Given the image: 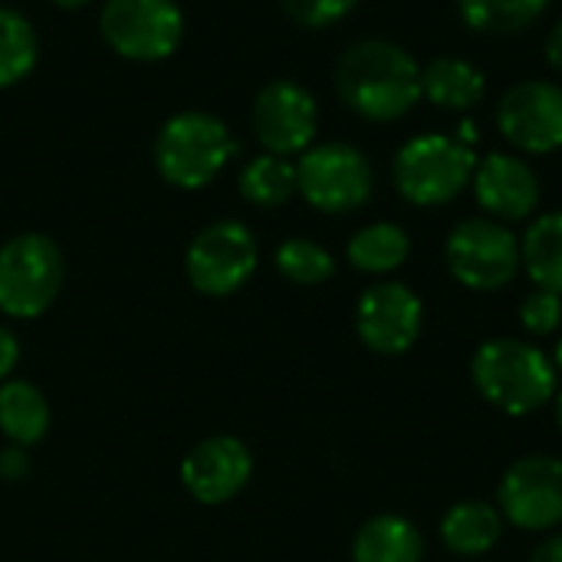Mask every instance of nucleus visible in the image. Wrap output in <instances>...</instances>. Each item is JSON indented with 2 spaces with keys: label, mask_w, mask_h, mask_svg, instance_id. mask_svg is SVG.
Instances as JSON below:
<instances>
[{
  "label": "nucleus",
  "mask_w": 562,
  "mask_h": 562,
  "mask_svg": "<svg viewBox=\"0 0 562 562\" xmlns=\"http://www.w3.org/2000/svg\"><path fill=\"white\" fill-rule=\"evenodd\" d=\"M181 33L184 16L175 0H109L102 10V36L125 59H165L178 49Z\"/></svg>",
  "instance_id": "6e6552de"
},
{
  "label": "nucleus",
  "mask_w": 562,
  "mask_h": 562,
  "mask_svg": "<svg viewBox=\"0 0 562 562\" xmlns=\"http://www.w3.org/2000/svg\"><path fill=\"white\" fill-rule=\"evenodd\" d=\"M425 310L415 290L405 283H375L356 306V329L372 352L398 356L408 352L422 333Z\"/></svg>",
  "instance_id": "ddd939ff"
},
{
  "label": "nucleus",
  "mask_w": 562,
  "mask_h": 562,
  "mask_svg": "<svg viewBox=\"0 0 562 562\" xmlns=\"http://www.w3.org/2000/svg\"><path fill=\"white\" fill-rule=\"evenodd\" d=\"M501 533H504L501 514L481 501H464L451 507L441 520V540L448 543V550L458 557H471V560L494 550Z\"/></svg>",
  "instance_id": "6ab92c4d"
},
{
  "label": "nucleus",
  "mask_w": 562,
  "mask_h": 562,
  "mask_svg": "<svg viewBox=\"0 0 562 562\" xmlns=\"http://www.w3.org/2000/svg\"><path fill=\"white\" fill-rule=\"evenodd\" d=\"M530 562H562V533L560 537H550V540H543V543L533 550Z\"/></svg>",
  "instance_id": "7c9ffc66"
},
{
  "label": "nucleus",
  "mask_w": 562,
  "mask_h": 562,
  "mask_svg": "<svg viewBox=\"0 0 562 562\" xmlns=\"http://www.w3.org/2000/svg\"><path fill=\"white\" fill-rule=\"evenodd\" d=\"M520 319H524V326H527L530 333H537V336L553 333L562 323V296L560 293H550V290H540V286H537V290L524 300Z\"/></svg>",
  "instance_id": "a878e982"
},
{
  "label": "nucleus",
  "mask_w": 562,
  "mask_h": 562,
  "mask_svg": "<svg viewBox=\"0 0 562 562\" xmlns=\"http://www.w3.org/2000/svg\"><path fill=\"white\" fill-rule=\"evenodd\" d=\"M53 3H59V7H82V3H89V0H53Z\"/></svg>",
  "instance_id": "2f4dec72"
},
{
  "label": "nucleus",
  "mask_w": 562,
  "mask_h": 562,
  "mask_svg": "<svg viewBox=\"0 0 562 562\" xmlns=\"http://www.w3.org/2000/svg\"><path fill=\"white\" fill-rule=\"evenodd\" d=\"M471 184L477 204L494 221H527L540 204V178L520 155L491 151L477 158Z\"/></svg>",
  "instance_id": "2eb2a0df"
},
{
  "label": "nucleus",
  "mask_w": 562,
  "mask_h": 562,
  "mask_svg": "<svg viewBox=\"0 0 562 562\" xmlns=\"http://www.w3.org/2000/svg\"><path fill=\"white\" fill-rule=\"evenodd\" d=\"M237 151L231 128L207 112H181L165 122L155 142V161L168 184L204 188Z\"/></svg>",
  "instance_id": "20e7f679"
},
{
  "label": "nucleus",
  "mask_w": 562,
  "mask_h": 562,
  "mask_svg": "<svg viewBox=\"0 0 562 562\" xmlns=\"http://www.w3.org/2000/svg\"><path fill=\"white\" fill-rule=\"evenodd\" d=\"M557 422H560V428H562V392L557 395Z\"/></svg>",
  "instance_id": "473e14b6"
},
{
  "label": "nucleus",
  "mask_w": 562,
  "mask_h": 562,
  "mask_svg": "<svg viewBox=\"0 0 562 562\" xmlns=\"http://www.w3.org/2000/svg\"><path fill=\"white\" fill-rule=\"evenodd\" d=\"M240 194L257 207H280L296 194V165L280 155H260L240 171Z\"/></svg>",
  "instance_id": "4be33fe9"
},
{
  "label": "nucleus",
  "mask_w": 562,
  "mask_h": 562,
  "mask_svg": "<svg viewBox=\"0 0 562 562\" xmlns=\"http://www.w3.org/2000/svg\"><path fill=\"white\" fill-rule=\"evenodd\" d=\"M445 257L458 283L471 290H501L520 267V244L501 221L468 217L448 234Z\"/></svg>",
  "instance_id": "0eeeda50"
},
{
  "label": "nucleus",
  "mask_w": 562,
  "mask_h": 562,
  "mask_svg": "<svg viewBox=\"0 0 562 562\" xmlns=\"http://www.w3.org/2000/svg\"><path fill=\"white\" fill-rule=\"evenodd\" d=\"M36 63V33L23 13L0 7V89L20 82Z\"/></svg>",
  "instance_id": "b1692460"
},
{
  "label": "nucleus",
  "mask_w": 562,
  "mask_h": 562,
  "mask_svg": "<svg viewBox=\"0 0 562 562\" xmlns=\"http://www.w3.org/2000/svg\"><path fill=\"white\" fill-rule=\"evenodd\" d=\"M63 286V254L43 234H20L0 247V313L33 319Z\"/></svg>",
  "instance_id": "39448f33"
},
{
  "label": "nucleus",
  "mask_w": 562,
  "mask_h": 562,
  "mask_svg": "<svg viewBox=\"0 0 562 562\" xmlns=\"http://www.w3.org/2000/svg\"><path fill=\"white\" fill-rule=\"evenodd\" d=\"M481 395L507 415H530L557 392V366L530 342L491 339L474 356Z\"/></svg>",
  "instance_id": "f03ea898"
},
{
  "label": "nucleus",
  "mask_w": 562,
  "mask_h": 562,
  "mask_svg": "<svg viewBox=\"0 0 562 562\" xmlns=\"http://www.w3.org/2000/svg\"><path fill=\"white\" fill-rule=\"evenodd\" d=\"M477 155L454 135L428 132L408 138L392 165L395 188L405 201L418 207L451 204L474 178Z\"/></svg>",
  "instance_id": "7ed1b4c3"
},
{
  "label": "nucleus",
  "mask_w": 562,
  "mask_h": 562,
  "mask_svg": "<svg viewBox=\"0 0 562 562\" xmlns=\"http://www.w3.org/2000/svg\"><path fill=\"white\" fill-rule=\"evenodd\" d=\"M375 171L369 158L346 142L310 145L296 165V191L326 214H346L372 198Z\"/></svg>",
  "instance_id": "423d86ee"
},
{
  "label": "nucleus",
  "mask_w": 562,
  "mask_h": 562,
  "mask_svg": "<svg viewBox=\"0 0 562 562\" xmlns=\"http://www.w3.org/2000/svg\"><path fill=\"white\" fill-rule=\"evenodd\" d=\"M254 474V458L244 441L231 435H214L194 445L181 464L184 491L201 504H227L237 497Z\"/></svg>",
  "instance_id": "4468645a"
},
{
  "label": "nucleus",
  "mask_w": 562,
  "mask_h": 562,
  "mask_svg": "<svg viewBox=\"0 0 562 562\" xmlns=\"http://www.w3.org/2000/svg\"><path fill=\"white\" fill-rule=\"evenodd\" d=\"M487 92V76L458 56H438L422 66V99L448 112H471Z\"/></svg>",
  "instance_id": "dca6fc26"
},
{
  "label": "nucleus",
  "mask_w": 562,
  "mask_h": 562,
  "mask_svg": "<svg viewBox=\"0 0 562 562\" xmlns=\"http://www.w3.org/2000/svg\"><path fill=\"white\" fill-rule=\"evenodd\" d=\"M359 0H283L286 13L303 26H333L356 10Z\"/></svg>",
  "instance_id": "bb28decb"
},
{
  "label": "nucleus",
  "mask_w": 562,
  "mask_h": 562,
  "mask_svg": "<svg viewBox=\"0 0 562 562\" xmlns=\"http://www.w3.org/2000/svg\"><path fill=\"white\" fill-rule=\"evenodd\" d=\"M26 471H30V464H26V454H23V448H7V451H0V477L3 481H20V477H26Z\"/></svg>",
  "instance_id": "cd10ccee"
},
{
  "label": "nucleus",
  "mask_w": 562,
  "mask_h": 562,
  "mask_svg": "<svg viewBox=\"0 0 562 562\" xmlns=\"http://www.w3.org/2000/svg\"><path fill=\"white\" fill-rule=\"evenodd\" d=\"M547 63L562 72V20L553 23V30H550V36H547Z\"/></svg>",
  "instance_id": "c756f323"
},
{
  "label": "nucleus",
  "mask_w": 562,
  "mask_h": 562,
  "mask_svg": "<svg viewBox=\"0 0 562 562\" xmlns=\"http://www.w3.org/2000/svg\"><path fill=\"white\" fill-rule=\"evenodd\" d=\"M520 263L540 290L562 296V211L540 214L520 244Z\"/></svg>",
  "instance_id": "aec40b11"
},
{
  "label": "nucleus",
  "mask_w": 562,
  "mask_h": 562,
  "mask_svg": "<svg viewBox=\"0 0 562 562\" xmlns=\"http://www.w3.org/2000/svg\"><path fill=\"white\" fill-rule=\"evenodd\" d=\"M501 135L527 155H553L562 148V86L527 79L510 86L497 102Z\"/></svg>",
  "instance_id": "9d476101"
},
{
  "label": "nucleus",
  "mask_w": 562,
  "mask_h": 562,
  "mask_svg": "<svg viewBox=\"0 0 562 562\" xmlns=\"http://www.w3.org/2000/svg\"><path fill=\"white\" fill-rule=\"evenodd\" d=\"M277 267L286 280L300 283V286H313V283H326L336 273V260L326 247H319L316 240H303L293 237L286 244H280L277 250Z\"/></svg>",
  "instance_id": "393cba45"
},
{
  "label": "nucleus",
  "mask_w": 562,
  "mask_h": 562,
  "mask_svg": "<svg viewBox=\"0 0 562 562\" xmlns=\"http://www.w3.org/2000/svg\"><path fill=\"white\" fill-rule=\"evenodd\" d=\"M412 240L398 224L379 221L349 240V263L362 273H392L408 260Z\"/></svg>",
  "instance_id": "412c9836"
},
{
  "label": "nucleus",
  "mask_w": 562,
  "mask_h": 562,
  "mask_svg": "<svg viewBox=\"0 0 562 562\" xmlns=\"http://www.w3.org/2000/svg\"><path fill=\"white\" fill-rule=\"evenodd\" d=\"M16 362H20V342L7 326H0V379H7L16 369Z\"/></svg>",
  "instance_id": "c85d7f7f"
},
{
  "label": "nucleus",
  "mask_w": 562,
  "mask_h": 562,
  "mask_svg": "<svg viewBox=\"0 0 562 562\" xmlns=\"http://www.w3.org/2000/svg\"><path fill=\"white\" fill-rule=\"evenodd\" d=\"M501 510L520 530H553L562 524V461L533 454L517 461L501 484Z\"/></svg>",
  "instance_id": "9b49d317"
},
{
  "label": "nucleus",
  "mask_w": 562,
  "mask_h": 562,
  "mask_svg": "<svg viewBox=\"0 0 562 562\" xmlns=\"http://www.w3.org/2000/svg\"><path fill=\"white\" fill-rule=\"evenodd\" d=\"M553 366L562 372V339H560V346H557V362H553Z\"/></svg>",
  "instance_id": "72a5a7b5"
},
{
  "label": "nucleus",
  "mask_w": 562,
  "mask_h": 562,
  "mask_svg": "<svg viewBox=\"0 0 562 562\" xmlns=\"http://www.w3.org/2000/svg\"><path fill=\"white\" fill-rule=\"evenodd\" d=\"M0 431L16 448L43 441V435L49 431V405L36 385L23 379H10L0 385Z\"/></svg>",
  "instance_id": "a211bd4d"
},
{
  "label": "nucleus",
  "mask_w": 562,
  "mask_h": 562,
  "mask_svg": "<svg viewBox=\"0 0 562 562\" xmlns=\"http://www.w3.org/2000/svg\"><path fill=\"white\" fill-rule=\"evenodd\" d=\"M342 102L369 122H395L422 102V66L392 40H359L336 66Z\"/></svg>",
  "instance_id": "f257e3e1"
},
{
  "label": "nucleus",
  "mask_w": 562,
  "mask_h": 562,
  "mask_svg": "<svg viewBox=\"0 0 562 562\" xmlns=\"http://www.w3.org/2000/svg\"><path fill=\"white\" fill-rule=\"evenodd\" d=\"M316 102L313 95L290 79L263 86L254 102V132L270 155H300L316 138Z\"/></svg>",
  "instance_id": "f8f14e48"
},
{
  "label": "nucleus",
  "mask_w": 562,
  "mask_h": 562,
  "mask_svg": "<svg viewBox=\"0 0 562 562\" xmlns=\"http://www.w3.org/2000/svg\"><path fill=\"white\" fill-rule=\"evenodd\" d=\"M356 562H422L425 560V540L415 524L395 514L372 517L352 547Z\"/></svg>",
  "instance_id": "f3484780"
},
{
  "label": "nucleus",
  "mask_w": 562,
  "mask_h": 562,
  "mask_svg": "<svg viewBox=\"0 0 562 562\" xmlns=\"http://www.w3.org/2000/svg\"><path fill=\"white\" fill-rule=\"evenodd\" d=\"M550 0H458L461 20L481 33H517L527 30Z\"/></svg>",
  "instance_id": "5701e85b"
},
{
  "label": "nucleus",
  "mask_w": 562,
  "mask_h": 562,
  "mask_svg": "<svg viewBox=\"0 0 562 562\" xmlns=\"http://www.w3.org/2000/svg\"><path fill=\"white\" fill-rule=\"evenodd\" d=\"M184 267L198 293H237L257 270V240L240 221H217L191 240Z\"/></svg>",
  "instance_id": "1a4fd4ad"
}]
</instances>
